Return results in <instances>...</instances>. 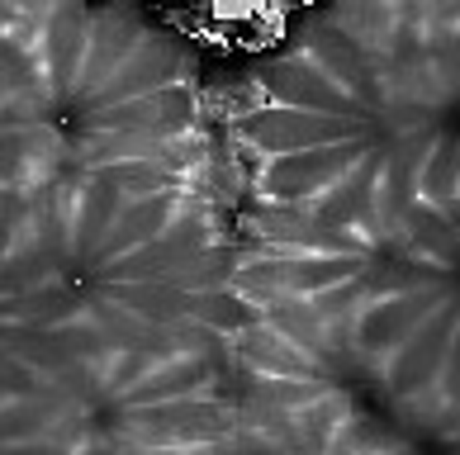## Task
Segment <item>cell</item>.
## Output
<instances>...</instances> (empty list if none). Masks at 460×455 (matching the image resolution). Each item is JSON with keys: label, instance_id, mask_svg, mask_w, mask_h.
<instances>
[{"label": "cell", "instance_id": "1", "mask_svg": "<svg viewBox=\"0 0 460 455\" xmlns=\"http://www.w3.org/2000/svg\"><path fill=\"white\" fill-rule=\"evenodd\" d=\"M413 10H342L252 81V190L285 218L456 214L451 53L403 33Z\"/></svg>", "mask_w": 460, "mask_h": 455}, {"label": "cell", "instance_id": "2", "mask_svg": "<svg viewBox=\"0 0 460 455\" xmlns=\"http://www.w3.org/2000/svg\"><path fill=\"white\" fill-rule=\"evenodd\" d=\"M43 332L76 356L199 337L224 309V257L190 176H58L29 195Z\"/></svg>", "mask_w": 460, "mask_h": 455}, {"label": "cell", "instance_id": "3", "mask_svg": "<svg viewBox=\"0 0 460 455\" xmlns=\"http://www.w3.org/2000/svg\"><path fill=\"white\" fill-rule=\"evenodd\" d=\"M195 72L166 29L133 10L43 5L0 33V138L33 180L190 176Z\"/></svg>", "mask_w": 460, "mask_h": 455}, {"label": "cell", "instance_id": "4", "mask_svg": "<svg viewBox=\"0 0 460 455\" xmlns=\"http://www.w3.org/2000/svg\"><path fill=\"white\" fill-rule=\"evenodd\" d=\"M243 370L304 455H422L428 427L394 398L351 332V313L309 318L243 303Z\"/></svg>", "mask_w": 460, "mask_h": 455}, {"label": "cell", "instance_id": "5", "mask_svg": "<svg viewBox=\"0 0 460 455\" xmlns=\"http://www.w3.org/2000/svg\"><path fill=\"white\" fill-rule=\"evenodd\" d=\"M53 394L110 455H228V403L199 337L76 356Z\"/></svg>", "mask_w": 460, "mask_h": 455}, {"label": "cell", "instance_id": "6", "mask_svg": "<svg viewBox=\"0 0 460 455\" xmlns=\"http://www.w3.org/2000/svg\"><path fill=\"white\" fill-rule=\"evenodd\" d=\"M437 209L403 214H342V218H285L270 214L237 251L233 290L243 303L289 309L309 318H342L380 294L413 228ZM456 218V214H447Z\"/></svg>", "mask_w": 460, "mask_h": 455}, {"label": "cell", "instance_id": "7", "mask_svg": "<svg viewBox=\"0 0 460 455\" xmlns=\"http://www.w3.org/2000/svg\"><path fill=\"white\" fill-rule=\"evenodd\" d=\"M62 361L43 332L39 257H33L29 195L0 205V389L53 394Z\"/></svg>", "mask_w": 460, "mask_h": 455}, {"label": "cell", "instance_id": "8", "mask_svg": "<svg viewBox=\"0 0 460 455\" xmlns=\"http://www.w3.org/2000/svg\"><path fill=\"white\" fill-rule=\"evenodd\" d=\"M76 427L58 394L0 389V455H72Z\"/></svg>", "mask_w": 460, "mask_h": 455}, {"label": "cell", "instance_id": "9", "mask_svg": "<svg viewBox=\"0 0 460 455\" xmlns=\"http://www.w3.org/2000/svg\"><path fill=\"white\" fill-rule=\"evenodd\" d=\"M72 455H110V451H105V446H95V442H86V436L76 432V451H72Z\"/></svg>", "mask_w": 460, "mask_h": 455}]
</instances>
